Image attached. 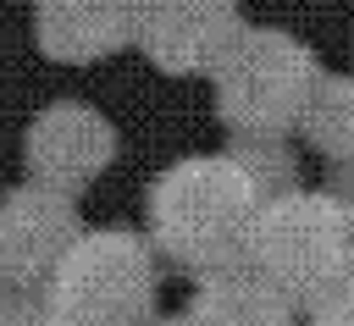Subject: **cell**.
Returning <instances> with one entry per match:
<instances>
[{"mask_svg": "<svg viewBox=\"0 0 354 326\" xmlns=\"http://www.w3.org/2000/svg\"><path fill=\"white\" fill-rule=\"evenodd\" d=\"M299 133L332 171L354 177V77H321L299 116Z\"/></svg>", "mask_w": 354, "mask_h": 326, "instance_id": "obj_10", "label": "cell"}, {"mask_svg": "<svg viewBox=\"0 0 354 326\" xmlns=\"http://www.w3.org/2000/svg\"><path fill=\"white\" fill-rule=\"evenodd\" d=\"M72 204L50 188H22L6 199L0 210V260L11 271H39L44 260L55 265L66 249H72Z\"/></svg>", "mask_w": 354, "mask_h": 326, "instance_id": "obj_8", "label": "cell"}, {"mask_svg": "<svg viewBox=\"0 0 354 326\" xmlns=\"http://www.w3.org/2000/svg\"><path fill=\"white\" fill-rule=\"evenodd\" d=\"M133 39V0H44L39 50L55 61H100Z\"/></svg>", "mask_w": 354, "mask_h": 326, "instance_id": "obj_7", "label": "cell"}, {"mask_svg": "<svg viewBox=\"0 0 354 326\" xmlns=\"http://www.w3.org/2000/svg\"><path fill=\"white\" fill-rule=\"evenodd\" d=\"M310 326H354V271L337 276V282L310 304Z\"/></svg>", "mask_w": 354, "mask_h": 326, "instance_id": "obj_12", "label": "cell"}, {"mask_svg": "<svg viewBox=\"0 0 354 326\" xmlns=\"http://www.w3.org/2000/svg\"><path fill=\"white\" fill-rule=\"evenodd\" d=\"M260 193L249 188V177L227 160V155H194L160 171V182L149 188V232L155 243L199 271H232L249 249V227H254Z\"/></svg>", "mask_w": 354, "mask_h": 326, "instance_id": "obj_1", "label": "cell"}, {"mask_svg": "<svg viewBox=\"0 0 354 326\" xmlns=\"http://www.w3.org/2000/svg\"><path fill=\"white\" fill-rule=\"evenodd\" d=\"M183 326H293V304L249 265L205 276Z\"/></svg>", "mask_w": 354, "mask_h": 326, "instance_id": "obj_9", "label": "cell"}, {"mask_svg": "<svg viewBox=\"0 0 354 326\" xmlns=\"http://www.w3.org/2000/svg\"><path fill=\"white\" fill-rule=\"evenodd\" d=\"M238 28V0H133V39L160 72H210Z\"/></svg>", "mask_w": 354, "mask_h": 326, "instance_id": "obj_5", "label": "cell"}, {"mask_svg": "<svg viewBox=\"0 0 354 326\" xmlns=\"http://www.w3.org/2000/svg\"><path fill=\"white\" fill-rule=\"evenodd\" d=\"M210 77H216V116L238 138H282L288 127H299L321 83V61L282 28H238Z\"/></svg>", "mask_w": 354, "mask_h": 326, "instance_id": "obj_2", "label": "cell"}, {"mask_svg": "<svg viewBox=\"0 0 354 326\" xmlns=\"http://www.w3.org/2000/svg\"><path fill=\"white\" fill-rule=\"evenodd\" d=\"M243 260H249V271H260L288 304H293V298L315 304L337 276L354 271V265H348V238H343L337 193L288 188V193L266 199V204L254 210Z\"/></svg>", "mask_w": 354, "mask_h": 326, "instance_id": "obj_3", "label": "cell"}, {"mask_svg": "<svg viewBox=\"0 0 354 326\" xmlns=\"http://www.w3.org/2000/svg\"><path fill=\"white\" fill-rule=\"evenodd\" d=\"M39 326H72V320H61V315H50V320H39Z\"/></svg>", "mask_w": 354, "mask_h": 326, "instance_id": "obj_14", "label": "cell"}, {"mask_svg": "<svg viewBox=\"0 0 354 326\" xmlns=\"http://www.w3.org/2000/svg\"><path fill=\"white\" fill-rule=\"evenodd\" d=\"M155 326H183V320H155Z\"/></svg>", "mask_w": 354, "mask_h": 326, "instance_id": "obj_15", "label": "cell"}, {"mask_svg": "<svg viewBox=\"0 0 354 326\" xmlns=\"http://www.w3.org/2000/svg\"><path fill=\"white\" fill-rule=\"evenodd\" d=\"M227 160L249 177V188L260 193V204L277 199V193H288V188H299V166H293V155L282 149V138H238V144L227 149Z\"/></svg>", "mask_w": 354, "mask_h": 326, "instance_id": "obj_11", "label": "cell"}, {"mask_svg": "<svg viewBox=\"0 0 354 326\" xmlns=\"http://www.w3.org/2000/svg\"><path fill=\"white\" fill-rule=\"evenodd\" d=\"M149 298H155V265L133 232L72 238V249L55 260L50 315L72 326H138L149 315Z\"/></svg>", "mask_w": 354, "mask_h": 326, "instance_id": "obj_4", "label": "cell"}, {"mask_svg": "<svg viewBox=\"0 0 354 326\" xmlns=\"http://www.w3.org/2000/svg\"><path fill=\"white\" fill-rule=\"evenodd\" d=\"M337 210H343V238H348V265H354V182L348 193H337Z\"/></svg>", "mask_w": 354, "mask_h": 326, "instance_id": "obj_13", "label": "cell"}, {"mask_svg": "<svg viewBox=\"0 0 354 326\" xmlns=\"http://www.w3.org/2000/svg\"><path fill=\"white\" fill-rule=\"evenodd\" d=\"M116 155V133L94 105L61 99L28 127V166L50 182V193L83 188L94 171H105Z\"/></svg>", "mask_w": 354, "mask_h": 326, "instance_id": "obj_6", "label": "cell"}]
</instances>
